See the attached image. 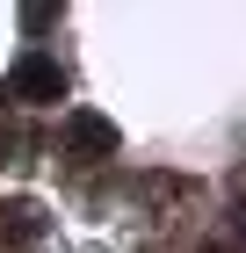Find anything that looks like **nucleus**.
Returning <instances> with one entry per match:
<instances>
[{
	"instance_id": "1",
	"label": "nucleus",
	"mask_w": 246,
	"mask_h": 253,
	"mask_svg": "<svg viewBox=\"0 0 246 253\" xmlns=\"http://www.w3.org/2000/svg\"><path fill=\"white\" fill-rule=\"evenodd\" d=\"M7 94L15 101H65V73H58V58H44V51H22L15 73H7Z\"/></svg>"
},
{
	"instance_id": "2",
	"label": "nucleus",
	"mask_w": 246,
	"mask_h": 253,
	"mask_svg": "<svg viewBox=\"0 0 246 253\" xmlns=\"http://www.w3.org/2000/svg\"><path fill=\"white\" fill-rule=\"evenodd\" d=\"M65 145H73L80 159H116V145H123V137H116V123H109V116L73 109V116H65Z\"/></svg>"
},
{
	"instance_id": "3",
	"label": "nucleus",
	"mask_w": 246,
	"mask_h": 253,
	"mask_svg": "<svg viewBox=\"0 0 246 253\" xmlns=\"http://www.w3.org/2000/svg\"><path fill=\"white\" fill-rule=\"evenodd\" d=\"M37 232H44V210H37V203H7V239H22V246H29Z\"/></svg>"
},
{
	"instance_id": "4",
	"label": "nucleus",
	"mask_w": 246,
	"mask_h": 253,
	"mask_svg": "<svg viewBox=\"0 0 246 253\" xmlns=\"http://www.w3.org/2000/svg\"><path fill=\"white\" fill-rule=\"evenodd\" d=\"M0 159H7V130H0Z\"/></svg>"
}]
</instances>
